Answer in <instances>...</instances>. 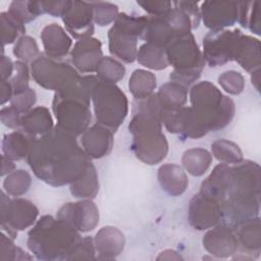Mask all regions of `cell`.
<instances>
[{
    "label": "cell",
    "mask_w": 261,
    "mask_h": 261,
    "mask_svg": "<svg viewBox=\"0 0 261 261\" xmlns=\"http://www.w3.org/2000/svg\"><path fill=\"white\" fill-rule=\"evenodd\" d=\"M94 91L97 119L115 129L126 115V100L123 93L110 85L97 86Z\"/></svg>",
    "instance_id": "6da1fadb"
},
{
    "label": "cell",
    "mask_w": 261,
    "mask_h": 261,
    "mask_svg": "<svg viewBox=\"0 0 261 261\" xmlns=\"http://www.w3.org/2000/svg\"><path fill=\"white\" fill-rule=\"evenodd\" d=\"M38 210L36 207L27 200H14L7 206V211L2 212V217L6 214L7 224L9 223L15 229H23L32 222L37 216Z\"/></svg>",
    "instance_id": "7a4b0ae2"
},
{
    "label": "cell",
    "mask_w": 261,
    "mask_h": 261,
    "mask_svg": "<svg viewBox=\"0 0 261 261\" xmlns=\"http://www.w3.org/2000/svg\"><path fill=\"white\" fill-rule=\"evenodd\" d=\"M42 37L48 55L62 56L66 54L70 46V39L64 34L60 27L55 23L46 27Z\"/></svg>",
    "instance_id": "3957f363"
},
{
    "label": "cell",
    "mask_w": 261,
    "mask_h": 261,
    "mask_svg": "<svg viewBox=\"0 0 261 261\" xmlns=\"http://www.w3.org/2000/svg\"><path fill=\"white\" fill-rule=\"evenodd\" d=\"M100 46V42L98 40H95L90 50L86 51L83 40L77 42L74 47V50H72V58L76 66L85 71L94 70L96 64L98 65V60L101 55Z\"/></svg>",
    "instance_id": "277c9868"
},
{
    "label": "cell",
    "mask_w": 261,
    "mask_h": 261,
    "mask_svg": "<svg viewBox=\"0 0 261 261\" xmlns=\"http://www.w3.org/2000/svg\"><path fill=\"white\" fill-rule=\"evenodd\" d=\"M209 153L201 149L190 150L186 152L184 156V164L186 168L194 175H201L205 172L206 168L209 166Z\"/></svg>",
    "instance_id": "5b68a950"
},
{
    "label": "cell",
    "mask_w": 261,
    "mask_h": 261,
    "mask_svg": "<svg viewBox=\"0 0 261 261\" xmlns=\"http://www.w3.org/2000/svg\"><path fill=\"white\" fill-rule=\"evenodd\" d=\"M28 138L23 137L19 133H12L5 136L3 142V151L5 155L10 159H20L25 155L29 148Z\"/></svg>",
    "instance_id": "8992f818"
},
{
    "label": "cell",
    "mask_w": 261,
    "mask_h": 261,
    "mask_svg": "<svg viewBox=\"0 0 261 261\" xmlns=\"http://www.w3.org/2000/svg\"><path fill=\"white\" fill-rule=\"evenodd\" d=\"M30 175L23 170H17L16 172L10 174L4 180V188L7 193L12 195H19L24 193L30 185Z\"/></svg>",
    "instance_id": "52a82bcc"
},
{
    "label": "cell",
    "mask_w": 261,
    "mask_h": 261,
    "mask_svg": "<svg viewBox=\"0 0 261 261\" xmlns=\"http://www.w3.org/2000/svg\"><path fill=\"white\" fill-rule=\"evenodd\" d=\"M163 55L162 52L159 50V48L152 47L151 45H144L141 47L140 55L138 57L139 61L144 64V66H149L152 68H162L167 66V62L164 60H160L157 58H154V56H160Z\"/></svg>",
    "instance_id": "ba28073f"
},
{
    "label": "cell",
    "mask_w": 261,
    "mask_h": 261,
    "mask_svg": "<svg viewBox=\"0 0 261 261\" xmlns=\"http://www.w3.org/2000/svg\"><path fill=\"white\" fill-rule=\"evenodd\" d=\"M97 70H99V74L104 80H108L109 72H111V82L120 79L121 76H123V73H124L123 66H120V64L117 63L115 60H112V63H111L110 58L103 59L99 63Z\"/></svg>",
    "instance_id": "9c48e42d"
},
{
    "label": "cell",
    "mask_w": 261,
    "mask_h": 261,
    "mask_svg": "<svg viewBox=\"0 0 261 261\" xmlns=\"http://www.w3.org/2000/svg\"><path fill=\"white\" fill-rule=\"evenodd\" d=\"M93 5H95V18L96 21L98 23H100V25H104L105 23L108 22L107 18L105 15H107V17L112 20L115 17L116 11H117V7L115 5H111L108 3H93Z\"/></svg>",
    "instance_id": "30bf717a"
}]
</instances>
